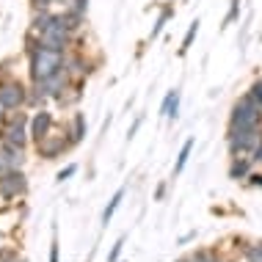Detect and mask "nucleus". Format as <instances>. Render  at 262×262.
Segmentation results:
<instances>
[{"label": "nucleus", "mask_w": 262, "mask_h": 262, "mask_svg": "<svg viewBox=\"0 0 262 262\" xmlns=\"http://www.w3.org/2000/svg\"><path fill=\"white\" fill-rule=\"evenodd\" d=\"M63 69V53L61 50H50V47H33L31 50V75L33 80H45L55 72Z\"/></svg>", "instance_id": "1"}, {"label": "nucleus", "mask_w": 262, "mask_h": 262, "mask_svg": "<svg viewBox=\"0 0 262 262\" xmlns=\"http://www.w3.org/2000/svg\"><path fill=\"white\" fill-rule=\"evenodd\" d=\"M229 127H262V108L251 94L240 97V100L232 105Z\"/></svg>", "instance_id": "2"}, {"label": "nucleus", "mask_w": 262, "mask_h": 262, "mask_svg": "<svg viewBox=\"0 0 262 262\" xmlns=\"http://www.w3.org/2000/svg\"><path fill=\"white\" fill-rule=\"evenodd\" d=\"M232 155H246L254 152L262 144V127H229V136H226Z\"/></svg>", "instance_id": "3"}, {"label": "nucleus", "mask_w": 262, "mask_h": 262, "mask_svg": "<svg viewBox=\"0 0 262 262\" xmlns=\"http://www.w3.org/2000/svg\"><path fill=\"white\" fill-rule=\"evenodd\" d=\"M69 45V25L63 23V14H55L50 28L39 33V47H50V50H61Z\"/></svg>", "instance_id": "4"}, {"label": "nucleus", "mask_w": 262, "mask_h": 262, "mask_svg": "<svg viewBox=\"0 0 262 262\" xmlns=\"http://www.w3.org/2000/svg\"><path fill=\"white\" fill-rule=\"evenodd\" d=\"M25 188H28V182H25V177L19 174L17 168L0 174V196H3V199H14V196L25 193Z\"/></svg>", "instance_id": "5"}, {"label": "nucleus", "mask_w": 262, "mask_h": 262, "mask_svg": "<svg viewBox=\"0 0 262 262\" xmlns=\"http://www.w3.org/2000/svg\"><path fill=\"white\" fill-rule=\"evenodd\" d=\"M19 166H23V146L6 141V146H0V168L11 171V168H19Z\"/></svg>", "instance_id": "6"}, {"label": "nucleus", "mask_w": 262, "mask_h": 262, "mask_svg": "<svg viewBox=\"0 0 262 262\" xmlns=\"http://www.w3.org/2000/svg\"><path fill=\"white\" fill-rule=\"evenodd\" d=\"M23 100H25V89L19 83H3L0 86V102H3V108H19Z\"/></svg>", "instance_id": "7"}, {"label": "nucleus", "mask_w": 262, "mask_h": 262, "mask_svg": "<svg viewBox=\"0 0 262 262\" xmlns=\"http://www.w3.org/2000/svg\"><path fill=\"white\" fill-rule=\"evenodd\" d=\"M63 86H67V75H63V69H61V72H55V75H50V77H45V80H36L39 97L58 94V91H63Z\"/></svg>", "instance_id": "8"}, {"label": "nucleus", "mask_w": 262, "mask_h": 262, "mask_svg": "<svg viewBox=\"0 0 262 262\" xmlns=\"http://www.w3.org/2000/svg\"><path fill=\"white\" fill-rule=\"evenodd\" d=\"M6 141H9V144H17V146H25V116L23 113H17V116L11 119L9 130H6Z\"/></svg>", "instance_id": "9"}, {"label": "nucleus", "mask_w": 262, "mask_h": 262, "mask_svg": "<svg viewBox=\"0 0 262 262\" xmlns=\"http://www.w3.org/2000/svg\"><path fill=\"white\" fill-rule=\"evenodd\" d=\"M63 149H67V141H63V138L45 136V138L39 141V155H41V158H47V160L55 158V155H61Z\"/></svg>", "instance_id": "10"}, {"label": "nucleus", "mask_w": 262, "mask_h": 262, "mask_svg": "<svg viewBox=\"0 0 262 262\" xmlns=\"http://www.w3.org/2000/svg\"><path fill=\"white\" fill-rule=\"evenodd\" d=\"M50 127H53V116L47 111H41V113H36V119L31 122V136L36 141H41L45 136H50Z\"/></svg>", "instance_id": "11"}, {"label": "nucleus", "mask_w": 262, "mask_h": 262, "mask_svg": "<svg viewBox=\"0 0 262 262\" xmlns=\"http://www.w3.org/2000/svg\"><path fill=\"white\" fill-rule=\"evenodd\" d=\"M251 158H240V155H235L232 158V166H229V180H249L251 174Z\"/></svg>", "instance_id": "12"}, {"label": "nucleus", "mask_w": 262, "mask_h": 262, "mask_svg": "<svg viewBox=\"0 0 262 262\" xmlns=\"http://www.w3.org/2000/svg\"><path fill=\"white\" fill-rule=\"evenodd\" d=\"M53 19H55V14H50L47 9H36V14H33V23H31L33 33H41L45 28H50Z\"/></svg>", "instance_id": "13"}, {"label": "nucleus", "mask_w": 262, "mask_h": 262, "mask_svg": "<svg viewBox=\"0 0 262 262\" xmlns=\"http://www.w3.org/2000/svg\"><path fill=\"white\" fill-rule=\"evenodd\" d=\"M177 108H180V91H168V97H166V100H163V116H166V119H177Z\"/></svg>", "instance_id": "14"}, {"label": "nucleus", "mask_w": 262, "mask_h": 262, "mask_svg": "<svg viewBox=\"0 0 262 262\" xmlns=\"http://www.w3.org/2000/svg\"><path fill=\"white\" fill-rule=\"evenodd\" d=\"M199 19H193L190 23V28H188V33H185V39H182V47H180V55H185L188 50H190V45H193V39H196V33H199Z\"/></svg>", "instance_id": "15"}, {"label": "nucleus", "mask_w": 262, "mask_h": 262, "mask_svg": "<svg viewBox=\"0 0 262 262\" xmlns=\"http://www.w3.org/2000/svg\"><path fill=\"white\" fill-rule=\"evenodd\" d=\"M122 199H124V190H116V196H113L111 204H108V207H105V212H102V224H105V226H108V221L113 218V212L119 210V204H122Z\"/></svg>", "instance_id": "16"}, {"label": "nucleus", "mask_w": 262, "mask_h": 262, "mask_svg": "<svg viewBox=\"0 0 262 262\" xmlns=\"http://www.w3.org/2000/svg\"><path fill=\"white\" fill-rule=\"evenodd\" d=\"M190 149H193V138H190V141H185V144H182V152H180V158H177L174 174H180L182 168H185V163H188V158H190Z\"/></svg>", "instance_id": "17"}, {"label": "nucleus", "mask_w": 262, "mask_h": 262, "mask_svg": "<svg viewBox=\"0 0 262 262\" xmlns=\"http://www.w3.org/2000/svg\"><path fill=\"white\" fill-rule=\"evenodd\" d=\"M86 136V119L83 113H75V122H72V141H80Z\"/></svg>", "instance_id": "18"}, {"label": "nucleus", "mask_w": 262, "mask_h": 262, "mask_svg": "<svg viewBox=\"0 0 262 262\" xmlns=\"http://www.w3.org/2000/svg\"><path fill=\"white\" fill-rule=\"evenodd\" d=\"M246 262H262V243H254L246 249Z\"/></svg>", "instance_id": "19"}, {"label": "nucleus", "mask_w": 262, "mask_h": 262, "mask_svg": "<svg viewBox=\"0 0 262 262\" xmlns=\"http://www.w3.org/2000/svg\"><path fill=\"white\" fill-rule=\"evenodd\" d=\"M237 17H240V0H229V14H226L224 25H232Z\"/></svg>", "instance_id": "20"}, {"label": "nucleus", "mask_w": 262, "mask_h": 262, "mask_svg": "<svg viewBox=\"0 0 262 262\" xmlns=\"http://www.w3.org/2000/svg\"><path fill=\"white\" fill-rule=\"evenodd\" d=\"M168 17H171V9H166L158 17V23H155V28H152V36H158V33L163 31V28H166V23H168Z\"/></svg>", "instance_id": "21"}, {"label": "nucleus", "mask_w": 262, "mask_h": 262, "mask_svg": "<svg viewBox=\"0 0 262 262\" xmlns=\"http://www.w3.org/2000/svg\"><path fill=\"white\" fill-rule=\"evenodd\" d=\"M249 94L254 97V100L259 102V108H262V80H254V86H251V91Z\"/></svg>", "instance_id": "22"}, {"label": "nucleus", "mask_w": 262, "mask_h": 262, "mask_svg": "<svg viewBox=\"0 0 262 262\" xmlns=\"http://www.w3.org/2000/svg\"><path fill=\"white\" fill-rule=\"evenodd\" d=\"M122 246H124V237L116 240V246H113L111 254H108V262H116V259H119V254H122Z\"/></svg>", "instance_id": "23"}, {"label": "nucleus", "mask_w": 262, "mask_h": 262, "mask_svg": "<svg viewBox=\"0 0 262 262\" xmlns=\"http://www.w3.org/2000/svg\"><path fill=\"white\" fill-rule=\"evenodd\" d=\"M77 171V166H67V168H63V171H58V182H63V180H67V177H72Z\"/></svg>", "instance_id": "24"}, {"label": "nucleus", "mask_w": 262, "mask_h": 262, "mask_svg": "<svg viewBox=\"0 0 262 262\" xmlns=\"http://www.w3.org/2000/svg\"><path fill=\"white\" fill-rule=\"evenodd\" d=\"M55 3V0H31L33 9H50V6Z\"/></svg>", "instance_id": "25"}, {"label": "nucleus", "mask_w": 262, "mask_h": 262, "mask_svg": "<svg viewBox=\"0 0 262 262\" xmlns=\"http://www.w3.org/2000/svg\"><path fill=\"white\" fill-rule=\"evenodd\" d=\"M251 160H254V163H262V144H259L257 149L251 152Z\"/></svg>", "instance_id": "26"}, {"label": "nucleus", "mask_w": 262, "mask_h": 262, "mask_svg": "<svg viewBox=\"0 0 262 262\" xmlns=\"http://www.w3.org/2000/svg\"><path fill=\"white\" fill-rule=\"evenodd\" d=\"M249 180H251V185L262 188V174H249Z\"/></svg>", "instance_id": "27"}, {"label": "nucleus", "mask_w": 262, "mask_h": 262, "mask_svg": "<svg viewBox=\"0 0 262 262\" xmlns=\"http://www.w3.org/2000/svg\"><path fill=\"white\" fill-rule=\"evenodd\" d=\"M0 116H3V102H0Z\"/></svg>", "instance_id": "28"}, {"label": "nucleus", "mask_w": 262, "mask_h": 262, "mask_svg": "<svg viewBox=\"0 0 262 262\" xmlns=\"http://www.w3.org/2000/svg\"><path fill=\"white\" fill-rule=\"evenodd\" d=\"M259 39H262V33H259Z\"/></svg>", "instance_id": "29"}, {"label": "nucleus", "mask_w": 262, "mask_h": 262, "mask_svg": "<svg viewBox=\"0 0 262 262\" xmlns=\"http://www.w3.org/2000/svg\"><path fill=\"white\" fill-rule=\"evenodd\" d=\"M0 171H3V168H0Z\"/></svg>", "instance_id": "30"}]
</instances>
